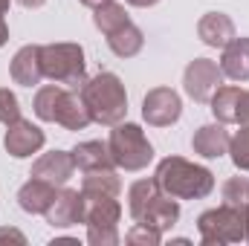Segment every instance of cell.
Instances as JSON below:
<instances>
[{"instance_id":"1","label":"cell","mask_w":249,"mask_h":246,"mask_svg":"<svg viewBox=\"0 0 249 246\" xmlns=\"http://www.w3.org/2000/svg\"><path fill=\"white\" fill-rule=\"evenodd\" d=\"M35 113H38V119L55 122L67 130H81L93 122V116L81 99V90L75 93L72 87H64V84H47L38 90Z\"/></svg>"},{"instance_id":"2","label":"cell","mask_w":249,"mask_h":246,"mask_svg":"<svg viewBox=\"0 0 249 246\" xmlns=\"http://www.w3.org/2000/svg\"><path fill=\"white\" fill-rule=\"evenodd\" d=\"M157 185L168 194V197H180V200H200L209 197L214 188V174L203 165H194L180 157H168L160 162L157 168Z\"/></svg>"},{"instance_id":"3","label":"cell","mask_w":249,"mask_h":246,"mask_svg":"<svg viewBox=\"0 0 249 246\" xmlns=\"http://www.w3.org/2000/svg\"><path fill=\"white\" fill-rule=\"evenodd\" d=\"M130 217L136 223H145L157 232H165L177 223L180 217V206L174 203V197H168L157 180H139L130 185Z\"/></svg>"},{"instance_id":"4","label":"cell","mask_w":249,"mask_h":246,"mask_svg":"<svg viewBox=\"0 0 249 246\" xmlns=\"http://www.w3.org/2000/svg\"><path fill=\"white\" fill-rule=\"evenodd\" d=\"M81 99L93 116V122L102 124H119L127 113V93L119 75L113 72H99L90 81L81 84Z\"/></svg>"},{"instance_id":"5","label":"cell","mask_w":249,"mask_h":246,"mask_svg":"<svg viewBox=\"0 0 249 246\" xmlns=\"http://www.w3.org/2000/svg\"><path fill=\"white\" fill-rule=\"evenodd\" d=\"M41 67L44 75L55 84L78 90L84 84V50L78 44H50L41 47Z\"/></svg>"},{"instance_id":"6","label":"cell","mask_w":249,"mask_h":246,"mask_svg":"<svg viewBox=\"0 0 249 246\" xmlns=\"http://www.w3.org/2000/svg\"><path fill=\"white\" fill-rule=\"evenodd\" d=\"M110 157H113V165H119L124 171H139L145 168L151 159H154V148L151 142L145 139L142 127L139 124H116L113 133H110Z\"/></svg>"},{"instance_id":"7","label":"cell","mask_w":249,"mask_h":246,"mask_svg":"<svg viewBox=\"0 0 249 246\" xmlns=\"http://www.w3.org/2000/svg\"><path fill=\"white\" fill-rule=\"evenodd\" d=\"M122 217V206L116 197H84V223H87V241L93 246L119 244L116 223Z\"/></svg>"},{"instance_id":"8","label":"cell","mask_w":249,"mask_h":246,"mask_svg":"<svg viewBox=\"0 0 249 246\" xmlns=\"http://www.w3.org/2000/svg\"><path fill=\"white\" fill-rule=\"evenodd\" d=\"M247 223L249 217L244 211L223 203L220 209L200 214L197 229L203 244H238V241H247Z\"/></svg>"},{"instance_id":"9","label":"cell","mask_w":249,"mask_h":246,"mask_svg":"<svg viewBox=\"0 0 249 246\" xmlns=\"http://www.w3.org/2000/svg\"><path fill=\"white\" fill-rule=\"evenodd\" d=\"M183 84H186V93L194 102H212V96L223 84V70L209 58H197L186 67Z\"/></svg>"},{"instance_id":"10","label":"cell","mask_w":249,"mask_h":246,"mask_svg":"<svg viewBox=\"0 0 249 246\" xmlns=\"http://www.w3.org/2000/svg\"><path fill=\"white\" fill-rule=\"evenodd\" d=\"M183 113V105H180V96L171 90V87H157L145 96L142 102V116L148 124H157V127H168L180 119Z\"/></svg>"},{"instance_id":"11","label":"cell","mask_w":249,"mask_h":246,"mask_svg":"<svg viewBox=\"0 0 249 246\" xmlns=\"http://www.w3.org/2000/svg\"><path fill=\"white\" fill-rule=\"evenodd\" d=\"M212 113L223 124H247L249 122V90L217 87V93L212 96Z\"/></svg>"},{"instance_id":"12","label":"cell","mask_w":249,"mask_h":246,"mask_svg":"<svg viewBox=\"0 0 249 246\" xmlns=\"http://www.w3.org/2000/svg\"><path fill=\"white\" fill-rule=\"evenodd\" d=\"M41 148H44V130L38 124L26 122V119H18V122L9 124V130H6V151L12 157L23 159V157H32Z\"/></svg>"},{"instance_id":"13","label":"cell","mask_w":249,"mask_h":246,"mask_svg":"<svg viewBox=\"0 0 249 246\" xmlns=\"http://www.w3.org/2000/svg\"><path fill=\"white\" fill-rule=\"evenodd\" d=\"M47 223L58 226V229L84 223V194H78L72 188H64L61 194H55L53 206L47 209Z\"/></svg>"},{"instance_id":"14","label":"cell","mask_w":249,"mask_h":246,"mask_svg":"<svg viewBox=\"0 0 249 246\" xmlns=\"http://www.w3.org/2000/svg\"><path fill=\"white\" fill-rule=\"evenodd\" d=\"M75 171V162H72V154H64V151H53V154H44L35 165H32V177L38 180H47L55 188L64 185Z\"/></svg>"},{"instance_id":"15","label":"cell","mask_w":249,"mask_h":246,"mask_svg":"<svg viewBox=\"0 0 249 246\" xmlns=\"http://www.w3.org/2000/svg\"><path fill=\"white\" fill-rule=\"evenodd\" d=\"M12 78L23 87H35L44 78V67H41V47H23L18 50V55L12 58Z\"/></svg>"},{"instance_id":"16","label":"cell","mask_w":249,"mask_h":246,"mask_svg":"<svg viewBox=\"0 0 249 246\" xmlns=\"http://www.w3.org/2000/svg\"><path fill=\"white\" fill-rule=\"evenodd\" d=\"M53 200H55V185L47 183V180H38V177H32L29 183L18 191V203L29 214H47V209L53 206Z\"/></svg>"},{"instance_id":"17","label":"cell","mask_w":249,"mask_h":246,"mask_svg":"<svg viewBox=\"0 0 249 246\" xmlns=\"http://www.w3.org/2000/svg\"><path fill=\"white\" fill-rule=\"evenodd\" d=\"M220 70L232 81H247L249 78V38H232L223 47Z\"/></svg>"},{"instance_id":"18","label":"cell","mask_w":249,"mask_h":246,"mask_svg":"<svg viewBox=\"0 0 249 246\" xmlns=\"http://www.w3.org/2000/svg\"><path fill=\"white\" fill-rule=\"evenodd\" d=\"M197 35L203 38V44L223 50V47L235 38V23H232L226 15H220V12H209V15L197 23Z\"/></svg>"},{"instance_id":"19","label":"cell","mask_w":249,"mask_h":246,"mask_svg":"<svg viewBox=\"0 0 249 246\" xmlns=\"http://www.w3.org/2000/svg\"><path fill=\"white\" fill-rule=\"evenodd\" d=\"M229 139H232V136L226 133L223 122L220 124H203V127L194 133L191 145H194V151H197L200 157L214 159V157H223V154L229 151Z\"/></svg>"},{"instance_id":"20","label":"cell","mask_w":249,"mask_h":246,"mask_svg":"<svg viewBox=\"0 0 249 246\" xmlns=\"http://www.w3.org/2000/svg\"><path fill=\"white\" fill-rule=\"evenodd\" d=\"M72 162L81 171H99V168H110L113 157H110V148L102 142H81L72 151Z\"/></svg>"},{"instance_id":"21","label":"cell","mask_w":249,"mask_h":246,"mask_svg":"<svg viewBox=\"0 0 249 246\" xmlns=\"http://www.w3.org/2000/svg\"><path fill=\"white\" fill-rule=\"evenodd\" d=\"M122 183L113 168H99V171H84V197H119Z\"/></svg>"},{"instance_id":"22","label":"cell","mask_w":249,"mask_h":246,"mask_svg":"<svg viewBox=\"0 0 249 246\" xmlns=\"http://www.w3.org/2000/svg\"><path fill=\"white\" fill-rule=\"evenodd\" d=\"M142 44H145L142 29H136L130 20L124 23L122 29H116V32H110V35H107V47H110L119 58H133V55L142 50Z\"/></svg>"},{"instance_id":"23","label":"cell","mask_w":249,"mask_h":246,"mask_svg":"<svg viewBox=\"0 0 249 246\" xmlns=\"http://www.w3.org/2000/svg\"><path fill=\"white\" fill-rule=\"evenodd\" d=\"M93 20H96V26H99L105 35H110V32L122 29L124 23H127V12H124L122 3H113V0H107V3L96 6V15H93Z\"/></svg>"},{"instance_id":"24","label":"cell","mask_w":249,"mask_h":246,"mask_svg":"<svg viewBox=\"0 0 249 246\" xmlns=\"http://www.w3.org/2000/svg\"><path fill=\"white\" fill-rule=\"evenodd\" d=\"M223 203L238 209V211H244L249 217V180L247 177H232L223 185Z\"/></svg>"},{"instance_id":"25","label":"cell","mask_w":249,"mask_h":246,"mask_svg":"<svg viewBox=\"0 0 249 246\" xmlns=\"http://www.w3.org/2000/svg\"><path fill=\"white\" fill-rule=\"evenodd\" d=\"M229 154H232V162H235L241 171H249V124H244V127L229 139Z\"/></svg>"},{"instance_id":"26","label":"cell","mask_w":249,"mask_h":246,"mask_svg":"<svg viewBox=\"0 0 249 246\" xmlns=\"http://www.w3.org/2000/svg\"><path fill=\"white\" fill-rule=\"evenodd\" d=\"M20 119V107H18V96L9 87H0V122L12 124Z\"/></svg>"},{"instance_id":"27","label":"cell","mask_w":249,"mask_h":246,"mask_svg":"<svg viewBox=\"0 0 249 246\" xmlns=\"http://www.w3.org/2000/svg\"><path fill=\"white\" fill-rule=\"evenodd\" d=\"M127 244H145V246H157L162 241V232H157V229H151V226H145V223H136L130 232H127V238H124Z\"/></svg>"},{"instance_id":"28","label":"cell","mask_w":249,"mask_h":246,"mask_svg":"<svg viewBox=\"0 0 249 246\" xmlns=\"http://www.w3.org/2000/svg\"><path fill=\"white\" fill-rule=\"evenodd\" d=\"M0 241H15V244H23V235L15 232V229H0Z\"/></svg>"},{"instance_id":"29","label":"cell","mask_w":249,"mask_h":246,"mask_svg":"<svg viewBox=\"0 0 249 246\" xmlns=\"http://www.w3.org/2000/svg\"><path fill=\"white\" fill-rule=\"evenodd\" d=\"M20 6H26V9H38V6H44L47 0H18Z\"/></svg>"},{"instance_id":"30","label":"cell","mask_w":249,"mask_h":246,"mask_svg":"<svg viewBox=\"0 0 249 246\" xmlns=\"http://www.w3.org/2000/svg\"><path fill=\"white\" fill-rule=\"evenodd\" d=\"M130 6H139V9H145V6H154V3H160V0H127Z\"/></svg>"},{"instance_id":"31","label":"cell","mask_w":249,"mask_h":246,"mask_svg":"<svg viewBox=\"0 0 249 246\" xmlns=\"http://www.w3.org/2000/svg\"><path fill=\"white\" fill-rule=\"evenodd\" d=\"M6 38H9V29H6V23H3V18H0V47L6 44Z\"/></svg>"},{"instance_id":"32","label":"cell","mask_w":249,"mask_h":246,"mask_svg":"<svg viewBox=\"0 0 249 246\" xmlns=\"http://www.w3.org/2000/svg\"><path fill=\"white\" fill-rule=\"evenodd\" d=\"M78 3H84V6H90V9H96V6H102V3H107V0H78Z\"/></svg>"},{"instance_id":"33","label":"cell","mask_w":249,"mask_h":246,"mask_svg":"<svg viewBox=\"0 0 249 246\" xmlns=\"http://www.w3.org/2000/svg\"><path fill=\"white\" fill-rule=\"evenodd\" d=\"M6 9H9V0H0V18L6 15Z\"/></svg>"},{"instance_id":"34","label":"cell","mask_w":249,"mask_h":246,"mask_svg":"<svg viewBox=\"0 0 249 246\" xmlns=\"http://www.w3.org/2000/svg\"><path fill=\"white\" fill-rule=\"evenodd\" d=\"M247 241H249V223H247Z\"/></svg>"}]
</instances>
